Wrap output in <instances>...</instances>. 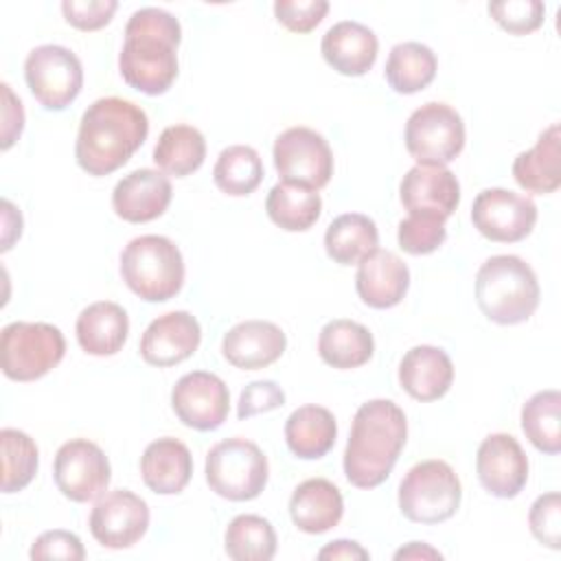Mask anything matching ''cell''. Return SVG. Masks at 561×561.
Wrapping results in <instances>:
<instances>
[{
    "instance_id": "6da1fadb",
    "label": "cell",
    "mask_w": 561,
    "mask_h": 561,
    "mask_svg": "<svg viewBox=\"0 0 561 561\" xmlns=\"http://www.w3.org/2000/svg\"><path fill=\"white\" fill-rule=\"evenodd\" d=\"M180 22L158 7L134 11L125 24V42L118 55L123 81L149 96L164 94L178 77Z\"/></svg>"
},
{
    "instance_id": "7a4b0ae2",
    "label": "cell",
    "mask_w": 561,
    "mask_h": 561,
    "mask_svg": "<svg viewBox=\"0 0 561 561\" xmlns=\"http://www.w3.org/2000/svg\"><path fill=\"white\" fill-rule=\"evenodd\" d=\"M145 110L121 96L96 99L81 116L75 142L77 164L94 178L121 169L147 140Z\"/></svg>"
},
{
    "instance_id": "3957f363",
    "label": "cell",
    "mask_w": 561,
    "mask_h": 561,
    "mask_svg": "<svg viewBox=\"0 0 561 561\" xmlns=\"http://www.w3.org/2000/svg\"><path fill=\"white\" fill-rule=\"evenodd\" d=\"M408 438L403 410L390 399H370L353 416L344 449V476L357 489L383 484Z\"/></svg>"
},
{
    "instance_id": "277c9868",
    "label": "cell",
    "mask_w": 561,
    "mask_h": 561,
    "mask_svg": "<svg viewBox=\"0 0 561 561\" xmlns=\"http://www.w3.org/2000/svg\"><path fill=\"white\" fill-rule=\"evenodd\" d=\"M539 296L535 270L515 254H495L476 274V302L495 324L526 322L539 307Z\"/></svg>"
},
{
    "instance_id": "5b68a950",
    "label": "cell",
    "mask_w": 561,
    "mask_h": 561,
    "mask_svg": "<svg viewBox=\"0 0 561 561\" xmlns=\"http://www.w3.org/2000/svg\"><path fill=\"white\" fill-rule=\"evenodd\" d=\"M121 276L138 298L164 302L184 285V259L169 237L142 234L121 252Z\"/></svg>"
},
{
    "instance_id": "8992f818",
    "label": "cell",
    "mask_w": 561,
    "mask_h": 561,
    "mask_svg": "<svg viewBox=\"0 0 561 561\" xmlns=\"http://www.w3.org/2000/svg\"><path fill=\"white\" fill-rule=\"evenodd\" d=\"M210 491L230 502H248L263 493L270 465L261 447L248 438L234 436L219 440L206 454L204 465Z\"/></svg>"
},
{
    "instance_id": "52a82bcc",
    "label": "cell",
    "mask_w": 561,
    "mask_h": 561,
    "mask_svg": "<svg viewBox=\"0 0 561 561\" xmlns=\"http://www.w3.org/2000/svg\"><path fill=\"white\" fill-rule=\"evenodd\" d=\"M462 486L445 460L416 462L399 484V511L416 524H440L458 511Z\"/></svg>"
},
{
    "instance_id": "ba28073f",
    "label": "cell",
    "mask_w": 561,
    "mask_h": 561,
    "mask_svg": "<svg viewBox=\"0 0 561 561\" xmlns=\"http://www.w3.org/2000/svg\"><path fill=\"white\" fill-rule=\"evenodd\" d=\"M66 355L64 333L48 322H11L0 333V366L13 381H35Z\"/></svg>"
},
{
    "instance_id": "9c48e42d",
    "label": "cell",
    "mask_w": 561,
    "mask_h": 561,
    "mask_svg": "<svg viewBox=\"0 0 561 561\" xmlns=\"http://www.w3.org/2000/svg\"><path fill=\"white\" fill-rule=\"evenodd\" d=\"M403 138L416 164L445 167L465 147V123L447 103L430 101L410 114Z\"/></svg>"
},
{
    "instance_id": "30bf717a",
    "label": "cell",
    "mask_w": 561,
    "mask_h": 561,
    "mask_svg": "<svg viewBox=\"0 0 561 561\" xmlns=\"http://www.w3.org/2000/svg\"><path fill=\"white\" fill-rule=\"evenodd\" d=\"M24 79L42 107L61 112L83 88V66L70 48L42 44L26 55Z\"/></svg>"
},
{
    "instance_id": "8fae6325",
    "label": "cell",
    "mask_w": 561,
    "mask_h": 561,
    "mask_svg": "<svg viewBox=\"0 0 561 561\" xmlns=\"http://www.w3.org/2000/svg\"><path fill=\"white\" fill-rule=\"evenodd\" d=\"M274 167L283 182L318 191L333 175V153L322 134L311 127H289L274 140Z\"/></svg>"
},
{
    "instance_id": "7c38bea8",
    "label": "cell",
    "mask_w": 561,
    "mask_h": 561,
    "mask_svg": "<svg viewBox=\"0 0 561 561\" xmlns=\"http://www.w3.org/2000/svg\"><path fill=\"white\" fill-rule=\"evenodd\" d=\"M53 478L61 495L70 502H90L105 493L112 480V467L96 443L72 438L57 449Z\"/></svg>"
},
{
    "instance_id": "4fadbf2b",
    "label": "cell",
    "mask_w": 561,
    "mask_h": 561,
    "mask_svg": "<svg viewBox=\"0 0 561 561\" xmlns=\"http://www.w3.org/2000/svg\"><path fill=\"white\" fill-rule=\"evenodd\" d=\"M471 221L489 241L515 243L533 232L537 224V206L522 193L508 188H484L473 199Z\"/></svg>"
},
{
    "instance_id": "5bb4252c",
    "label": "cell",
    "mask_w": 561,
    "mask_h": 561,
    "mask_svg": "<svg viewBox=\"0 0 561 561\" xmlns=\"http://www.w3.org/2000/svg\"><path fill=\"white\" fill-rule=\"evenodd\" d=\"M149 506L140 495L116 489L96 500L88 524L92 537L103 548L123 550L142 539L149 528Z\"/></svg>"
},
{
    "instance_id": "9a60e30c",
    "label": "cell",
    "mask_w": 561,
    "mask_h": 561,
    "mask_svg": "<svg viewBox=\"0 0 561 561\" xmlns=\"http://www.w3.org/2000/svg\"><path fill=\"white\" fill-rule=\"evenodd\" d=\"M171 408L175 416L193 430H217L230 410V392L221 377L206 370L182 375L171 390Z\"/></svg>"
},
{
    "instance_id": "2e32d148",
    "label": "cell",
    "mask_w": 561,
    "mask_h": 561,
    "mask_svg": "<svg viewBox=\"0 0 561 561\" xmlns=\"http://www.w3.org/2000/svg\"><path fill=\"white\" fill-rule=\"evenodd\" d=\"M476 473L484 491L511 500L519 495L528 482V458L515 436L495 432L478 447Z\"/></svg>"
},
{
    "instance_id": "e0dca14e",
    "label": "cell",
    "mask_w": 561,
    "mask_h": 561,
    "mask_svg": "<svg viewBox=\"0 0 561 561\" xmlns=\"http://www.w3.org/2000/svg\"><path fill=\"white\" fill-rule=\"evenodd\" d=\"M202 342V327L188 311H169L149 322L140 337V357L149 366L167 368L188 359Z\"/></svg>"
},
{
    "instance_id": "ac0fdd59",
    "label": "cell",
    "mask_w": 561,
    "mask_h": 561,
    "mask_svg": "<svg viewBox=\"0 0 561 561\" xmlns=\"http://www.w3.org/2000/svg\"><path fill=\"white\" fill-rule=\"evenodd\" d=\"M171 182L156 169H136L116 182L112 191L114 213L129 224L153 221L169 208Z\"/></svg>"
},
{
    "instance_id": "d6986e66",
    "label": "cell",
    "mask_w": 561,
    "mask_h": 561,
    "mask_svg": "<svg viewBox=\"0 0 561 561\" xmlns=\"http://www.w3.org/2000/svg\"><path fill=\"white\" fill-rule=\"evenodd\" d=\"M287 348L283 329L267 320H245L226 331L221 355L241 370H259L272 366Z\"/></svg>"
},
{
    "instance_id": "ffe728a7",
    "label": "cell",
    "mask_w": 561,
    "mask_h": 561,
    "mask_svg": "<svg viewBox=\"0 0 561 561\" xmlns=\"http://www.w3.org/2000/svg\"><path fill=\"white\" fill-rule=\"evenodd\" d=\"M399 197L408 213H436L447 219L460 204V184L447 167L416 164L403 175Z\"/></svg>"
},
{
    "instance_id": "44dd1931",
    "label": "cell",
    "mask_w": 561,
    "mask_h": 561,
    "mask_svg": "<svg viewBox=\"0 0 561 561\" xmlns=\"http://www.w3.org/2000/svg\"><path fill=\"white\" fill-rule=\"evenodd\" d=\"M357 265L355 289L364 305L373 309H390L405 298L410 270L394 252L377 248Z\"/></svg>"
},
{
    "instance_id": "7402d4cb",
    "label": "cell",
    "mask_w": 561,
    "mask_h": 561,
    "mask_svg": "<svg viewBox=\"0 0 561 561\" xmlns=\"http://www.w3.org/2000/svg\"><path fill=\"white\" fill-rule=\"evenodd\" d=\"M324 61L344 77L366 75L379 50V42L373 28L355 20H342L333 24L320 44Z\"/></svg>"
},
{
    "instance_id": "603a6c76",
    "label": "cell",
    "mask_w": 561,
    "mask_h": 561,
    "mask_svg": "<svg viewBox=\"0 0 561 561\" xmlns=\"http://www.w3.org/2000/svg\"><path fill=\"white\" fill-rule=\"evenodd\" d=\"M454 381L449 355L430 344L412 346L399 364V383L416 401H436L447 394Z\"/></svg>"
},
{
    "instance_id": "cb8c5ba5",
    "label": "cell",
    "mask_w": 561,
    "mask_h": 561,
    "mask_svg": "<svg viewBox=\"0 0 561 561\" xmlns=\"http://www.w3.org/2000/svg\"><path fill=\"white\" fill-rule=\"evenodd\" d=\"M140 476L149 491L158 495H178L193 476V456L188 447L171 436L149 443L140 458Z\"/></svg>"
},
{
    "instance_id": "d4e9b609",
    "label": "cell",
    "mask_w": 561,
    "mask_h": 561,
    "mask_svg": "<svg viewBox=\"0 0 561 561\" xmlns=\"http://www.w3.org/2000/svg\"><path fill=\"white\" fill-rule=\"evenodd\" d=\"M289 515L298 530L322 535L340 524L344 515V497L333 482L309 478L294 489L289 497Z\"/></svg>"
},
{
    "instance_id": "484cf974",
    "label": "cell",
    "mask_w": 561,
    "mask_h": 561,
    "mask_svg": "<svg viewBox=\"0 0 561 561\" xmlns=\"http://www.w3.org/2000/svg\"><path fill=\"white\" fill-rule=\"evenodd\" d=\"M515 182L533 195H548L561 186V127L552 123L543 129L533 149L513 160Z\"/></svg>"
},
{
    "instance_id": "4316f807",
    "label": "cell",
    "mask_w": 561,
    "mask_h": 561,
    "mask_svg": "<svg viewBox=\"0 0 561 561\" xmlns=\"http://www.w3.org/2000/svg\"><path fill=\"white\" fill-rule=\"evenodd\" d=\"M79 346L94 357L116 355L127 342L129 318L127 311L112 300H96L88 305L75 324Z\"/></svg>"
},
{
    "instance_id": "83f0119b",
    "label": "cell",
    "mask_w": 561,
    "mask_h": 561,
    "mask_svg": "<svg viewBox=\"0 0 561 561\" xmlns=\"http://www.w3.org/2000/svg\"><path fill=\"white\" fill-rule=\"evenodd\" d=\"M337 438V423L331 410L322 405H300L285 421V440L294 456L318 460L327 456Z\"/></svg>"
},
{
    "instance_id": "f1b7e54d",
    "label": "cell",
    "mask_w": 561,
    "mask_h": 561,
    "mask_svg": "<svg viewBox=\"0 0 561 561\" xmlns=\"http://www.w3.org/2000/svg\"><path fill=\"white\" fill-rule=\"evenodd\" d=\"M375 353V340L373 333L346 318H337L327 322L320 329L318 335V355L324 364L348 370V368H359L364 366Z\"/></svg>"
},
{
    "instance_id": "f546056e",
    "label": "cell",
    "mask_w": 561,
    "mask_h": 561,
    "mask_svg": "<svg viewBox=\"0 0 561 561\" xmlns=\"http://www.w3.org/2000/svg\"><path fill=\"white\" fill-rule=\"evenodd\" d=\"M379 245L377 224L362 213L335 217L324 232V250L340 265H357Z\"/></svg>"
},
{
    "instance_id": "4dcf8cb0",
    "label": "cell",
    "mask_w": 561,
    "mask_h": 561,
    "mask_svg": "<svg viewBox=\"0 0 561 561\" xmlns=\"http://www.w3.org/2000/svg\"><path fill=\"white\" fill-rule=\"evenodd\" d=\"M206 140L204 134L193 125H169L162 129L156 147L153 162L167 175L186 178L204 164Z\"/></svg>"
},
{
    "instance_id": "1f68e13d",
    "label": "cell",
    "mask_w": 561,
    "mask_h": 561,
    "mask_svg": "<svg viewBox=\"0 0 561 561\" xmlns=\"http://www.w3.org/2000/svg\"><path fill=\"white\" fill-rule=\"evenodd\" d=\"M436 55L421 42H401L390 48L386 61V81L399 94H414L427 88L436 77Z\"/></svg>"
},
{
    "instance_id": "d6a6232c",
    "label": "cell",
    "mask_w": 561,
    "mask_h": 561,
    "mask_svg": "<svg viewBox=\"0 0 561 561\" xmlns=\"http://www.w3.org/2000/svg\"><path fill=\"white\" fill-rule=\"evenodd\" d=\"M265 210L278 228L287 232H305L318 221L322 199L318 191L278 182L267 193Z\"/></svg>"
},
{
    "instance_id": "836d02e7",
    "label": "cell",
    "mask_w": 561,
    "mask_h": 561,
    "mask_svg": "<svg viewBox=\"0 0 561 561\" xmlns=\"http://www.w3.org/2000/svg\"><path fill=\"white\" fill-rule=\"evenodd\" d=\"M213 180L217 188L230 197H245L263 182V160L256 149L248 145H230L221 149Z\"/></svg>"
},
{
    "instance_id": "e575fe53",
    "label": "cell",
    "mask_w": 561,
    "mask_h": 561,
    "mask_svg": "<svg viewBox=\"0 0 561 561\" xmlns=\"http://www.w3.org/2000/svg\"><path fill=\"white\" fill-rule=\"evenodd\" d=\"M522 430L539 451L550 456L561 451L559 390H539L522 405Z\"/></svg>"
},
{
    "instance_id": "d590c367",
    "label": "cell",
    "mask_w": 561,
    "mask_h": 561,
    "mask_svg": "<svg viewBox=\"0 0 561 561\" xmlns=\"http://www.w3.org/2000/svg\"><path fill=\"white\" fill-rule=\"evenodd\" d=\"M276 543L274 526L261 515H237L224 533V550L234 561H270Z\"/></svg>"
},
{
    "instance_id": "8d00e7d4",
    "label": "cell",
    "mask_w": 561,
    "mask_h": 561,
    "mask_svg": "<svg viewBox=\"0 0 561 561\" xmlns=\"http://www.w3.org/2000/svg\"><path fill=\"white\" fill-rule=\"evenodd\" d=\"M2 447V493H15L31 484L39 467V449L35 440L15 427L0 432Z\"/></svg>"
},
{
    "instance_id": "74e56055",
    "label": "cell",
    "mask_w": 561,
    "mask_h": 561,
    "mask_svg": "<svg viewBox=\"0 0 561 561\" xmlns=\"http://www.w3.org/2000/svg\"><path fill=\"white\" fill-rule=\"evenodd\" d=\"M447 239L445 217L436 213H410L399 221L397 241L399 248L408 254L421 256L438 250Z\"/></svg>"
},
{
    "instance_id": "f35d334b",
    "label": "cell",
    "mask_w": 561,
    "mask_h": 561,
    "mask_svg": "<svg viewBox=\"0 0 561 561\" xmlns=\"http://www.w3.org/2000/svg\"><path fill=\"white\" fill-rule=\"evenodd\" d=\"M491 18L511 35H526L543 24L546 4L539 0L489 2Z\"/></svg>"
},
{
    "instance_id": "ab89813d",
    "label": "cell",
    "mask_w": 561,
    "mask_h": 561,
    "mask_svg": "<svg viewBox=\"0 0 561 561\" xmlns=\"http://www.w3.org/2000/svg\"><path fill=\"white\" fill-rule=\"evenodd\" d=\"M533 537L552 550L561 548V497L557 491L539 495L528 513Z\"/></svg>"
},
{
    "instance_id": "60d3db41",
    "label": "cell",
    "mask_w": 561,
    "mask_h": 561,
    "mask_svg": "<svg viewBox=\"0 0 561 561\" xmlns=\"http://www.w3.org/2000/svg\"><path fill=\"white\" fill-rule=\"evenodd\" d=\"M329 11L327 0H276L274 15L291 33L313 31Z\"/></svg>"
},
{
    "instance_id": "b9f144b4",
    "label": "cell",
    "mask_w": 561,
    "mask_h": 561,
    "mask_svg": "<svg viewBox=\"0 0 561 561\" xmlns=\"http://www.w3.org/2000/svg\"><path fill=\"white\" fill-rule=\"evenodd\" d=\"M118 9L116 0H64L61 11L70 26L79 31H96L110 24L114 11Z\"/></svg>"
},
{
    "instance_id": "7bdbcfd3",
    "label": "cell",
    "mask_w": 561,
    "mask_h": 561,
    "mask_svg": "<svg viewBox=\"0 0 561 561\" xmlns=\"http://www.w3.org/2000/svg\"><path fill=\"white\" fill-rule=\"evenodd\" d=\"M283 403H285L283 388L272 379H259V381L248 383L241 390V397L237 403V416L243 421V419H250L256 414L272 412V410L280 408Z\"/></svg>"
},
{
    "instance_id": "ee69618b",
    "label": "cell",
    "mask_w": 561,
    "mask_h": 561,
    "mask_svg": "<svg viewBox=\"0 0 561 561\" xmlns=\"http://www.w3.org/2000/svg\"><path fill=\"white\" fill-rule=\"evenodd\" d=\"M28 557L31 559H68V561H81L85 557V548L81 543V539L70 533V530H61V528H55V530H46L42 533L31 550H28Z\"/></svg>"
},
{
    "instance_id": "f6af8a7d",
    "label": "cell",
    "mask_w": 561,
    "mask_h": 561,
    "mask_svg": "<svg viewBox=\"0 0 561 561\" xmlns=\"http://www.w3.org/2000/svg\"><path fill=\"white\" fill-rule=\"evenodd\" d=\"M2 151H7L24 129V107L22 101L13 94L9 83H2Z\"/></svg>"
},
{
    "instance_id": "bcb514c9",
    "label": "cell",
    "mask_w": 561,
    "mask_h": 561,
    "mask_svg": "<svg viewBox=\"0 0 561 561\" xmlns=\"http://www.w3.org/2000/svg\"><path fill=\"white\" fill-rule=\"evenodd\" d=\"M368 557H370L368 550H364L357 541H348V539H335L318 552V559H368Z\"/></svg>"
},
{
    "instance_id": "7dc6e473",
    "label": "cell",
    "mask_w": 561,
    "mask_h": 561,
    "mask_svg": "<svg viewBox=\"0 0 561 561\" xmlns=\"http://www.w3.org/2000/svg\"><path fill=\"white\" fill-rule=\"evenodd\" d=\"M394 559L397 561H401V559H443V554L423 541H410L408 546H403L394 552Z\"/></svg>"
},
{
    "instance_id": "c3c4849f",
    "label": "cell",
    "mask_w": 561,
    "mask_h": 561,
    "mask_svg": "<svg viewBox=\"0 0 561 561\" xmlns=\"http://www.w3.org/2000/svg\"><path fill=\"white\" fill-rule=\"evenodd\" d=\"M2 208H4V213H2V252H7L9 248H11V243L15 241V239H20V234H22V224H11V202L9 199H2Z\"/></svg>"
}]
</instances>
